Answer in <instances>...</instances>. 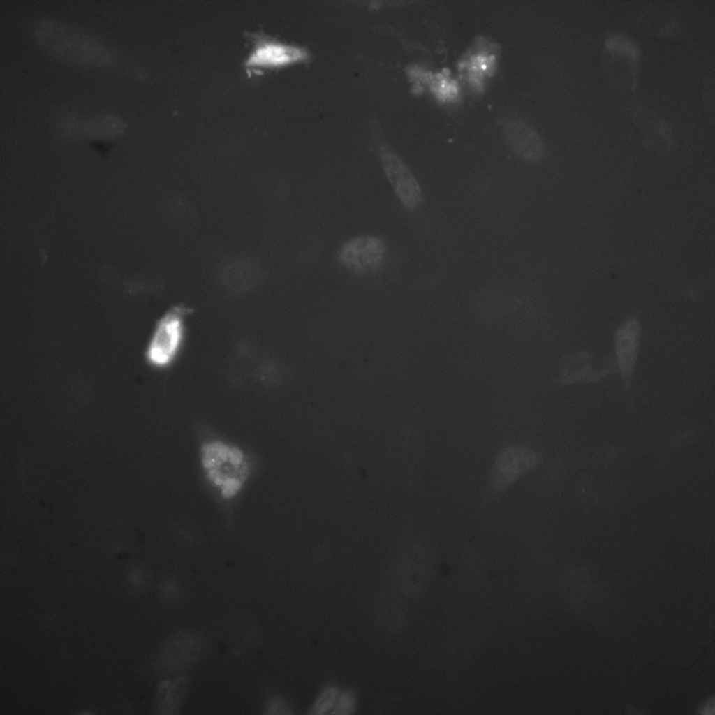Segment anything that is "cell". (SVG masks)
Returning a JSON list of instances; mask_svg holds the SVG:
<instances>
[{"instance_id":"1","label":"cell","mask_w":715,"mask_h":715,"mask_svg":"<svg viewBox=\"0 0 715 715\" xmlns=\"http://www.w3.org/2000/svg\"><path fill=\"white\" fill-rule=\"evenodd\" d=\"M34 40L52 57L84 67L107 66L112 52L102 40L65 21L43 17L32 27Z\"/></svg>"},{"instance_id":"2","label":"cell","mask_w":715,"mask_h":715,"mask_svg":"<svg viewBox=\"0 0 715 715\" xmlns=\"http://www.w3.org/2000/svg\"><path fill=\"white\" fill-rule=\"evenodd\" d=\"M189 313V308L177 305L158 320L145 351L147 361L152 367L165 369L175 361L184 344L186 318Z\"/></svg>"},{"instance_id":"3","label":"cell","mask_w":715,"mask_h":715,"mask_svg":"<svg viewBox=\"0 0 715 715\" xmlns=\"http://www.w3.org/2000/svg\"><path fill=\"white\" fill-rule=\"evenodd\" d=\"M541 459L539 452L523 444L505 446L495 456L489 473V485L494 492H501L524 475L532 471Z\"/></svg>"},{"instance_id":"4","label":"cell","mask_w":715,"mask_h":715,"mask_svg":"<svg viewBox=\"0 0 715 715\" xmlns=\"http://www.w3.org/2000/svg\"><path fill=\"white\" fill-rule=\"evenodd\" d=\"M252 48L244 61L249 68H272L285 66L308 58L303 47L283 43L263 33H249Z\"/></svg>"},{"instance_id":"5","label":"cell","mask_w":715,"mask_h":715,"mask_svg":"<svg viewBox=\"0 0 715 715\" xmlns=\"http://www.w3.org/2000/svg\"><path fill=\"white\" fill-rule=\"evenodd\" d=\"M387 252L384 239L374 235L351 238L339 249L337 258L346 268L365 274L379 268Z\"/></svg>"},{"instance_id":"6","label":"cell","mask_w":715,"mask_h":715,"mask_svg":"<svg viewBox=\"0 0 715 715\" xmlns=\"http://www.w3.org/2000/svg\"><path fill=\"white\" fill-rule=\"evenodd\" d=\"M379 157L385 175L401 203L409 211L418 209L422 202V192L409 168L387 147L379 149Z\"/></svg>"},{"instance_id":"7","label":"cell","mask_w":715,"mask_h":715,"mask_svg":"<svg viewBox=\"0 0 715 715\" xmlns=\"http://www.w3.org/2000/svg\"><path fill=\"white\" fill-rule=\"evenodd\" d=\"M641 337V325L638 318L631 316L623 321L614 335L615 363L621 377L624 390L631 387Z\"/></svg>"},{"instance_id":"8","label":"cell","mask_w":715,"mask_h":715,"mask_svg":"<svg viewBox=\"0 0 715 715\" xmlns=\"http://www.w3.org/2000/svg\"><path fill=\"white\" fill-rule=\"evenodd\" d=\"M503 134L507 145L519 159L529 163L540 162L545 155V145L539 134L526 122L517 118L506 121Z\"/></svg>"},{"instance_id":"9","label":"cell","mask_w":715,"mask_h":715,"mask_svg":"<svg viewBox=\"0 0 715 715\" xmlns=\"http://www.w3.org/2000/svg\"><path fill=\"white\" fill-rule=\"evenodd\" d=\"M605 62L610 69L614 68L616 76L621 79L626 87H634L636 80V47L621 37L610 38L605 42Z\"/></svg>"},{"instance_id":"10","label":"cell","mask_w":715,"mask_h":715,"mask_svg":"<svg viewBox=\"0 0 715 715\" xmlns=\"http://www.w3.org/2000/svg\"><path fill=\"white\" fill-rule=\"evenodd\" d=\"M600 361V360H599ZM597 360L591 354L577 353L563 358L559 381L564 384L590 383L598 381L609 374L618 373L616 366L596 368Z\"/></svg>"},{"instance_id":"11","label":"cell","mask_w":715,"mask_h":715,"mask_svg":"<svg viewBox=\"0 0 715 715\" xmlns=\"http://www.w3.org/2000/svg\"><path fill=\"white\" fill-rule=\"evenodd\" d=\"M168 648V665L170 671L175 673L191 665L198 659L202 649V643L195 634L181 631L173 635Z\"/></svg>"},{"instance_id":"12","label":"cell","mask_w":715,"mask_h":715,"mask_svg":"<svg viewBox=\"0 0 715 715\" xmlns=\"http://www.w3.org/2000/svg\"><path fill=\"white\" fill-rule=\"evenodd\" d=\"M672 10L670 6H662L644 12L635 20V29L645 34L677 38L679 27L676 13L664 20Z\"/></svg>"},{"instance_id":"13","label":"cell","mask_w":715,"mask_h":715,"mask_svg":"<svg viewBox=\"0 0 715 715\" xmlns=\"http://www.w3.org/2000/svg\"><path fill=\"white\" fill-rule=\"evenodd\" d=\"M126 128V122L120 117L103 113L89 119L84 125V131L95 144H107L121 136Z\"/></svg>"},{"instance_id":"14","label":"cell","mask_w":715,"mask_h":715,"mask_svg":"<svg viewBox=\"0 0 715 715\" xmlns=\"http://www.w3.org/2000/svg\"><path fill=\"white\" fill-rule=\"evenodd\" d=\"M188 687L186 677L179 676L164 682L161 692V700L169 713H175L181 706Z\"/></svg>"},{"instance_id":"15","label":"cell","mask_w":715,"mask_h":715,"mask_svg":"<svg viewBox=\"0 0 715 715\" xmlns=\"http://www.w3.org/2000/svg\"><path fill=\"white\" fill-rule=\"evenodd\" d=\"M204 464L207 467L220 464L227 459L230 452L227 446L221 443H214L205 446Z\"/></svg>"},{"instance_id":"16","label":"cell","mask_w":715,"mask_h":715,"mask_svg":"<svg viewBox=\"0 0 715 715\" xmlns=\"http://www.w3.org/2000/svg\"><path fill=\"white\" fill-rule=\"evenodd\" d=\"M267 714H283L286 713L287 708L283 700L278 698H271L266 705Z\"/></svg>"},{"instance_id":"17","label":"cell","mask_w":715,"mask_h":715,"mask_svg":"<svg viewBox=\"0 0 715 715\" xmlns=\"http://www.w3.org/2000/svg\"><path fill=\"white\" fill-rule=\"evenodd\" d=\"M239 488V483L233 480H230L225 483L224 486V494L226 496L233 495Z\"/></svg>"},{"instance_id":"18","label":"cell","mask_w":715,"mask_h":715,"mask_svg":"<svg viewBox=\"0 0 715 715\" xmlns=\"http://www.w3.org/2000/svg\"><path fill=\"white\" fill-rule=\"evenodd\" d=\"M714 699L709 700L702 708V713L707 715L714 714Z\"/></svg>"},{"instance_id":"19","label":"cell","mask_w":715,"mask_h":715,"mask_svg":"<svg viewBox=\"0 0 715 715\" xmlns=\"http://www.w3.org/2000/svg\"><path fill=\"white\" fill-rule=\"evenodd\" d=\"M229 457L230 460L234 464H237L242 459V455L237 450H233L230 452Z\"/></svg>"}]
</instances>
